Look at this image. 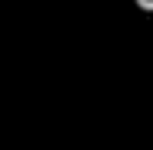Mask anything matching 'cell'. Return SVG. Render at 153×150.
I'll list each match as a JSON object with an SVG mask.
<instances>
[{
	"label": "cell",
	"instance_id": "1",
	"mask_svg": "<svg viewBox=\"0 0 153 150\" xmlns=\"http://www.w3.org/2000/svg\"><path fill=\"white\" fill-rule=\"evenodd\" d=\"M134 3H137L143 13H153V0H134Z\"/></svg>",
	"mask_w": 153,
	"mask_h": 150
}]
</instances>
